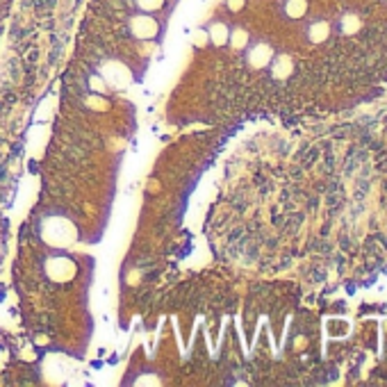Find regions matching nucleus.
<instances>
[{"mask_svg": "<svg viewBox=\"0 0 387 387\" xmlns=\"http://www.w3.org/2000/svg\"><path fill=\"white\" fill-rule=\"evenodd\" d=\"M41 237L50 246H68L75 241L77 230L73 226V221H68L66 217L53 214V217L44 219V223H41Z\"/></svg>", "mask_w": 387, "mask_h": 387, "instance_id": "obj_1", "label": "nucleus"}, {"mask_svg": "<svg viewBox=\"0 0 387 387\" xmlns=\"http://www.w3.org/2000/svg\"><path fill=\"white\" fill-rule=\"evenodd\" d=\"M100 77L105 80L107 89H125L132 80L130 68H127L123 62H118V59H107V62L100 66Z\"/></svg>", "mask_w": 387, "mask_h": 387, "instance_id": "obj_2", "label": "nucleus"}, {"mask_svg": "<svg viewBox=\"0 0 387 387\" xmlns=\"http://www.w3.org/2000/svg\"><path fill=\"white\" fill-rule=\"evenodd\" d=\"M127 27H130V34L135 39H153L159 32V23L153 16H148V14H137V16H132Z\"/></svg>", "mask_w": 387, "mask_h": 387, "instance_id": "obj_3", "label": "nucleus"}, {"mask_svg": "<svg viewBox=\"0 0 387 387\" xmlns=\"http://www.w3.org/2000/svg\"><path fill=\"white\" fill-rule=\"evenodd\" d=\"M46 273H48L53 280L64 282V280H68V278H73L75 264H73V260L64 257V255H57V257H50L48 262H46Z\"/></svg>", "mask_w": 387, "mask_h": 387, "instance_id": "obj_4", "label": "nucleus"}, {"mask_svg": "<svg viewBox=\"0 0 387 387\" xmlns=\"http://www.w3.org/2000/svg\"><path fill=\"white\" fill-rule=\"evenodd\" d=\"M271 59H273V50L269 48L267 44H257V46H253V48L248 50V64L250 66H255V68L267 66Z\"/></svg>", "mask_w": 387, "mask_h": 387, "instance_id": "obj_5", "label": "nucleus"}, {"mask_svg": "<svg viewBox=\"0 0 387 387\" xmlns=\"http://www.w3.org/2000/svg\"><path fill=\"white\" fill-rule=\"evenodd\" d=\"M328 34H330V27H328V23H323V21L312 23L310 30H308V36H310L312 44H321V41H326Z\"/></svg>", "mask_w": 387, "mask_h": 387, "instance_id": "obj_6", "label": "nucleus"}, {"mask_svg": "<svg viewBox=\"0 0 387 387\" xmlns=\"http://www.w3.org/2000/svg\"><path fill=\"white\" fill-rule=\"evenodd\" d=\"M207 32H209V39H212L214 46H223V44H228V39H230V30H228L223 23H214Z\"/></svg>", "mask_w": 387, "mask_h": 387, "instance_id": "obj_7", "label": "nucleus"}, {"mask_svg": "<svg viewBox=\"0 0 387 387\" xmlns=\"http://www.w3.org/2000/svg\"><path fill=\"white\" fill-rule=\"evenodd\" d=\"M305 9H308L305 0H287V5H285L287 16H291V18H300L305 14Z\"/></svg>", "mask_w": 387, "mask_h": 387, "instance_id": "obj_8", "label": "nucleus"}, {"mask_svg": "<svg viewBox=\"0 0 387 387\" xmlns=\"http://www.w3.org/2000/svg\"><path fill=\"white\" fill-rule=\"evenodd\" d=\"M291 73V59L289 57H278L273 62V75L276 77H287Z\"/></svg>", "mask_w": 387, "mask_h": 387, "instance_id": "obj_9", "label": "nucleus"}, {"mask_svg": "<svg viewBox=\"0 0 387 387\" xmlns=\"http://www.w3.org/2000/svg\"><path fill=\"white\" fill-rule=\"evenodd\" d=\"M137 3V7L141 9V12H157V9H162L164 7V0H135Z\"/></svg>", "mask_w": 387, "mask_h": 387, "instance_id": "obj_10", "label": "nucleus"}, {"mask_svg": "<svg viewBox=\"0 0 387 387\" xmlns=\"http://www.w3.org/2000/svg\"><path fill=\"white\" fill-rule=\"evenodd\" d=\"M228 41H232V46H235V48H244L246 41H248V34H246L244 30H235Z\"/></svg>", "mask_w": 387, "mask_h": 387, "instance_id": "obj_11", "label": "nucleus"}, {"mask_svg": "<svg viewBox=\"0 0 387 387\" xmlns=\"http://www.w3.org/2000/svg\"><path fill=\"white\" fill-rule=\"evenodd\" d=\"M358 25H360V23H358V18H355V16H346L344 18V25H341V27H344L346 34H353V32L358 30Z\"/></svg>", "mask_w": 387, "mask_h": 387, "instance_id": "obj_12", "label": "nucleus"}, {"mask_svg": "<svg viewBox=\"0 0 387 387\" xmlns=\"http://www.w3.org/2000/svg\"><path fill=\"white\" fill-rule=\"evenodd\" d=\"M89 84H91V89L100 91V94H105V91H107V87H105V80H103L100 75H94V77H91Z\"/></svg>", "mask_w": 387, "mask_h": 387, "instance_id": "obj_13", "label": "nucleus"}]
</instances>
